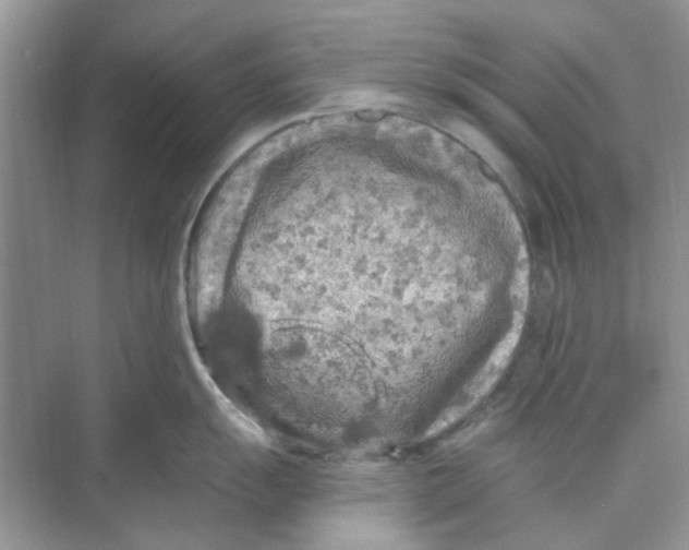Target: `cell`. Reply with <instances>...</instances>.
Instances as JSON below:
<instances>
[{
	"instance_id": "cell-1",
	"label": "cell",
	"mask_w": 689,
	"mask_h": 550,
	"mask_svg": "<svg viewBox=\"0 0 689 550\" xmlns=\"http://www.w3.org/2000/svg\"><path fill=\"white\" fill-rule=\"evenodd\" d=\"M523 325V311H517L512 325L497 344L485 364L463 387L458 398L448 406L431 425L434 432H440L461 419L485 396L496 383L517 346Z\"/></svg>"
}]
</instances>
